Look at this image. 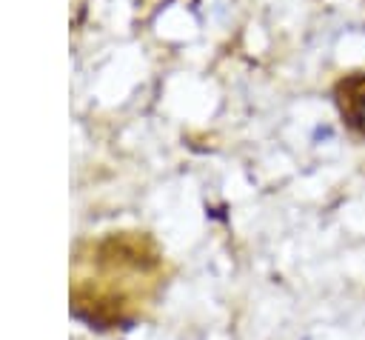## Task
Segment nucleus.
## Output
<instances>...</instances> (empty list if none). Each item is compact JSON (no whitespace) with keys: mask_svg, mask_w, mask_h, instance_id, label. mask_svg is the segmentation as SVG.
<instances>
[{"mask_svg":"<svg viewBox=\"0 0 365 340\" xmlns=\"http://www.w3.org/2000/svg\"><path fill=\"white\" fill-rule=\"evenodd\" d=\"M356 123H359V129L365 131V94L359 97V106H356Z\"/></svg>","mask_w":365,"mask_h":340,"instance_id":"1","label":"nucleus"}]
</instances>
